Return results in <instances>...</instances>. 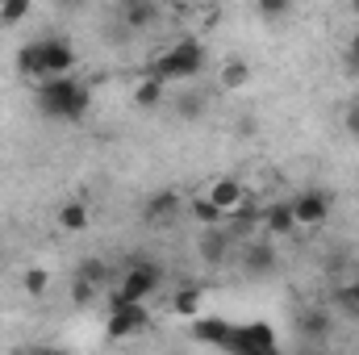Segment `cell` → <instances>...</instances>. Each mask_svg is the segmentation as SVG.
Wrapping results in <instances>:
<instances>
[{
  "mask_svg": "<svg viewBox=\"0 0 359 355\" xmlns=\"http://www.w3.org/2000/svg\"><path fill=\"white\" fill-rule=\"evenodd\" d=\"M297 330H301L305 339H318V343H322V339L330 335V314H326V309H305V314L297 318Z\"/></svg>",
  "mask_w": 359,
  "mask_h": 355,
  "instance_id": "17",
  "label": "cell"
},
{
  "mask_svg": "<svg viewBox=\"0 0 359 355\" xmlns=\"http://www.w3.org/2000/svg\"><path fill=\"white\" fill-rule=\"evenodd\" d=\"M205 72V46L196 38H180L172 42L163 55H155L151 63V76H159L163 84H184V80H196Z\"/></svg>",
  "mask_w": 359,
  "mask_h": 355,
  "instance_id": "2",
  "label": "cell"
},
{
  "mask_svg": "<svg viewBox=\"0 0 359 355\" xmlns=\"http://www.w3.org/2000/svg\"><path fill=\"white\" fill-rule=\"evenodd\" d=\"M88 105H92L88 84L72 80V72L38 80V113L50 117V121H80L88 113Z\"/></svg>",
  "mask_w": 359,
  "mask_h": 355,
  "instance_id": "1",
  "label": "cell"
},
{
  "mask_svg": "<svg viewBox=\"0 0 359 355\" xmlns=\"http://www.w3.org/2000/svg\"><path fill=\"white\" fill-rule=\"evenodd\" d=\"M230 335H234V322H226V318H192V339L196 343H209V347H230Z\"/></svg>",
  "mask_w": 359,
  "mask_h": 355,
  "instance_id": "11",
  "label": "cell"
},
{
  "mask_svg": "<svg viewBox=\"0 0 359 355\" xmlns=\"http://www.w3.org/2000/svg\"><path fill=\"white\" fill-rule=\"evenodd\" d=\"M176 117H180V121H196V117H201V96L184 92V96H180V105H176Z\"/></svg>",
  "mask_w": 359,
  "mask_h": 355,
  "instance_id": "27",
  "label": "cell"
},
{
  "mask_svg": "<svg viewBox=\"0 0 359 355\" xmlns=\"http://www.w3.org/2000/svg\"><path fill=\"white\" fill-rule=\"evenodd\" d=\"M29 17V0H4L0 4V25H17Z\"/></svg>",
  "mask_w": 359,
  "mask_h": 355,
  "instance_id": "25",
  "label": "cell"
},
{
  "mask_svg": "<svg viewBox=\"0 0 359 355\" xmlns=\"http://www.w3.org/2000/svg\"><path fill=\"white\" fill-rule=\"evenodd\" d=\"M347 63H351V72H359V29L351 34V42H347Z\"/></svg>",
  "mask_w": 359,
  "mask_h": 355,
  "instance_id": "29",
  "label": "cell"
},
{
  "mask_svg": "<svg viewBox=\"0 0 359 355\" xmlns=\"http://www.w3.org/2000/svg\"><path fill=\"white\" fill-rule=\"evenodd\" d=\"M264 230H268L271 239H284V234H292L301 222H297V209H292V201H280V205H271V209H264Z\"/></svg>",
  "mask_w": 359,
  "mask_h": 355,
  "instance_id": "14",
  "label": "cell"
},
{
  "mask_svg": "<svg viewBox=\"0 0 359 355\" xmlns=\"http://www.w3.org/2000/svg\"><path fill=\"white\" fill-rule=\"evenodd\" d=\"M334 305H339L347 318H359V276L355 280H343V284L334 288Z\"/></svg>",
  "mask_w": 359,
  "mask_h": 355,
  "instance_id": "21",
  "label": "cell"
},
{
  "mask_svg": "<svg viewBox=\"0 0 359 355\" xmlns=\"http://www.w3.org/2000/svg\"><path fill=\"white\" fill-rule=\"evenodd\" d=\"M255 8L268 17V21H284L292 13V0H255Z\"/></svg>",
  "mask_w": 359,
  "mask_h": 355,
  "instance_id": "26",
  "label": "cell"
},
{
  "mask_svg": "<svg viewBox=\"0 0 359 355\" xmlns=\"http://www.w3.org/2000/svg\"><path fill=\"white\" fill-rule=\"evenodd\" d=\"M188 209H192V217H196V222H205V226H217V222L226 217V213H222V209H217V205H213L209 196H196V201H192Z\"/></svg>",
  "mask_w": 359,
  "mask_h": 355,
  "instance_id": "24",
  "label": "cell"
},
{
  "mask_svg": "<svg viewBox=\"0 0 359 355\" xmlns=\"http://www.w3.org/2000/svg\"><path fill=\"white\" fill-rule=\"evenodd\" d=\"M292 209H297L301 226H322V222H330V192L326 188H305L292 201Z\"/></svg>",
  "mask_w": 359,
  "mask_h": 355,
  "instance_id": "8",
  "label": "cell"
},
{
  "mask_svg": "<svg viewBox=\"0 0 359 355\" xmlns=\"http://www.w3.org/2000/svg\"><path fill=\"white\" fill-rule=\"evenodd\" d=\"M234 234L230 230H217V226H205V234L196 239V251L205 255V264H213V267H222L226 260H230V251H234Z\"/></svg>",
  "mask_w": 359,
  "mask_h": 355,
  "instance_id": "10",
  "label": "cell"
},
{
  "mask_svg": "<svg viewBox=\"0 0 359 355\" xmlns=\"http://www.w3.org/2000/svg\"><path fill=\"white\" fill-rule=\"evenodd\" d=\"M159 284H163V267L159 264H134L121 276V284L109 293V305L113 301H151L159 293Z\"/></svg>",
  "mask_w": 359,
  "mask_h": 355,
  "instance_id": "3",
  "label": "cell"
},
{
  "mask_svg": "<svg viewBox=\"0 0 359 355\" xmlns=\"http://www.w3.org/2000/svg\"><path fill=\"white\" fill-rule=\"evenodd\" d=\"M222 213H230V209H238L243 201H247V184L243 180H234V176H222V180H213L209 184V192H205Z\"/></svg>",
  "mask_w": 359,
  "mask_h": 355,
  "instance_id": "13",
  "label": "cell"
},
{
  "mask_svg": "<svg viewBox=\"0 0 359 355\" xmlns=\"http://www.w3.org/2000/svg\"><path fill=\"white\" fill-rule=\"evenodd\" d=\"M351 13H359V0H351Z\"/></svg>",
  "mask_w": 359,
  "mask_h": 355,
  "instance_id": "31",
  "label": "cell"
},
{
  "mask_svg": "<svg viewBox=\"0 0 359 355\" xmlns=\"http://www.w3.org/2000/svg\"><path fill=\"white\" fill-rule=\"evenodd\" d=\"M38 51H42V80L46 76H67L76 67V46L67 38H38Z\"/></svg>",
  "mask_w": 359,
  "mask_h": 355,
  "instance_id": "6",
  "label": "cell"
},
{
  "mask_svg": "<svg viewBox=\"0 0 359 355\" xmlns=\"http://www.w3.org/2000/svg\"><path fill=\"white\" fill-rule=\"evenodd\" d=\"M55 222H59L63 234H84V230H88V205H84V201H67V205L55 213Z\"/></svg>",
  "mask_w": 359,
  "mask_h": 355,
  "instance_id": "15",
  "label": "cell"
},
{
  "mask_svg": "<svg viewBox=\"0 0 359 355\" xmlns=\"http://www.w3.org/2000/svg\"><path fill=\"white\" fill-rule=\"evenodd\" d=\"M172 309H176L180 318H188V322H192V318L201 314V288H196V284H188V288H180L176 297H172Z\"/></svg>",
  "mask_w": 359,
  "mask_h": 355,
  "instance_id": "22",
  "label": "cell"
},
{
  "mask_svg": "<svg viewBox=\"0 0 359 355\" xmlns=\"http://www.w3.org/2000/svg\"><path fill=\"white\" fill-rule=\"evenodd\" d=\"M226 351H234V355H271L276 351V330H271L268 322H243V326H234Z\"/></svg>",
  "mask_w": 359,
  "mask_h": 355,
  "instance_id": "5",
  "label": "cell"
},
{
  "mask_svg": "<svg viewBox=\"0 0 359 355\" xmlns=\"http://www.w3.org/2000/svg\"><path fill=\"white\" fill-rule=\"evenodd\" d=\"M17 72L29 76V80H42V51H38V42H25L17 51Z\"/></svg>",
  "mask_w": 359,
  "mask_h": 355,
  "instance_id": "19",
  "label": "cell"
},
{
  "mask_svg": "<svg viewBox=\"0 0 359 355\" xmlns=\"http://www.w3.org/2000/svg\"><path fill=\"white\" fill-rule=\"evenodd\" d=\"M92 297H96V284H88V280L76 276V280H72V301H76V305H88Z\"/></svg>",
  "mask_w": 359,
  "mask_h": 355,
  "instance_id": "28",
  "label": "cell"
},
{
  "mask_svg": "<svg viewBox=\"0 0 359 355\" xmlns=\"http://www.w3.org/2000/svg\"><path fill=\"white\" fill-rule=\"evenodd\" d=\"M238 255H243V272H247V276H271V272H276V264H280V260H276V247H271L268 239L247 243Z\"/></svg>",
  "mask_w": 359,
  "mask_h": 355,
  "instance_id": "12",
  "label": "cell"
},
{
  "mask_svg": "<svg viewBox=\"0 0 359 355\" xmlns=\"http://www.w3.org/2000/svg\"><path fill=\"white\" fill-rule=\"evenodd\" d=\"M217 84H222L226 92L247 88V84H251V63H247V59H226L222 72H217Z\"/></svg>",
  "mask_w": 359,
  "mask_h": 355,
  "instance_id": "16",
  "label": "cell"
},
{
  "mask_svg": "<svg viewBox=\"0 0 359 355\" xmlns=\"http://www.w3.org/2000/svg\"><path fill=\"white\" fill-rule=\"evenodd\" d=\"M163 88H168V84H163L159 76H151V72H147V76L134 84V105H138V109H155V105L163 100Z\"/></svg>",
  "mask_w": 359,
  "mask_h": 355,
  "instance_id": "18",
  "label": "cell"
},
{
  "mask_svg": "<svg viewBox=\"0 0 359 355\" xmlns=\"http://www.w3.org/2000/svg\"><path fill=\"white\" fill-rule=\"evenodd\" d=\"M76 276H80V280H88V284H96V288H104V284L113 280V272H109V264H104V260H96V255H88V260H80V267H76Z\"/></svg>",
  "mask_w": 359,
  "mask_h": 355,
  "instance_id": "20",
  "label": "cell"
},
{
  "mask_svg": "<svg viewBox=\"0 0 359 355\" xmlns=\"http://www.w3.org/2000/svg\"><path fill=\"white\" fill-rule=\"evenodd\" d=\"M117 21H121L126 34H142V29H151L159 21V4L155 0H121L117 4Z\"/></svg>",
  "mask_w": 359,
  "mask_h": 355,
  "instance_id": "9",
  "label": "cell"
},
{
  "mask_svg": "<svg viewBox=\"0 0 359 355\" xmlns=\"http://www.w3.org/2000/svg\"><path fill=\"white\" fill-rule=\"evenodd\" d=\"M21 288H25L29 297H42V293L50 288V272H46V267H25V276H21Z\"/></svg>",
  "mask_w": 359,
  "mask_h": 355,
  "instance_id": "23",
  "label": "cell"
},
{
  "mask_svg": "<svg viewBox=\"0 0 359 355\" xmlns=\"http://www.w3.org/2000/svg\"><path fill=\"white\" fill-rule=\"evenodd\" d=\"M151 314H147V301H113L109 305V339H130L138 330H147Z\"/></svg>",
  "mask_w": 359,
  "mask_h": 355,
  "instance_id": "4",
  "label": "cell"
},
{
  "mask_svg": "<svg viewBox=\"0 0 359 355\" xmlns=\"http://www.w3.org/2000/svg\"><path fill=\"white\" fill-rule=\"evenodd\" d=\"M0 4H4V0H0Z\"/></svg>",
  "mask_w": 359,
  "mask_h": 355,
  "instance_id": "32",
  "label": "cell"
},
{
  "mask_svg": "<svg viewBox=\"0 0 359 355\" xmlns=\"http://www.w3.org/2000/svg\"><path fill=\"white\" fill-rule=\"evenodd\" d=\"M176 217H180V192L176 188H159L155 196H147V205H142V222H147V226L163 230V226H172Z\"/></svg>",
  "mask_w": 359,
  "mask_h": 355,
  "instance_id": "7",
  "label": "cell"
},
{
  "mask_svg": "<svg viewBox=\"0 0 359 355\" xmlns=\"http://www.w3.org/2000/svg\"><path fill=\"white\" fill-rule=\"evenodd\" d=\"M347 134H355V138H359V100L347 109Z\"/></svg>",
  "mask_w": 359,
  "mask_h": 355,
  "instance_id": "30",
  "label": "cell"
}]
</instances>
